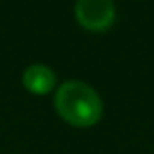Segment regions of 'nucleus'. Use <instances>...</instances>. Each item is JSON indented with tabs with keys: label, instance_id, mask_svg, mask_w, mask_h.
<instances>
[{
	"label": "nucleus",
	"instance_id": "obj_1",
	"mask_svg": "<svg viewBox=\"0 0 154 154\" xmlns=\"http://www.w3.org/2000/svg\"><path fill=\"white\" fill-rule=\"evenodd\" d=\"M55 107L66 123L74 127H90L102 117V100L90 84L68 80L57 90Z\"/></svg>",
	"mask_w": 154,
	"mask_h": 154
},
{
	"label": "nucleus",
	"instance_id": "obj_2",
	"mask_svg": "<svg viewBox=\"0 0 154 154\" xmlns=\"http://www.w3.org/2000/svg\"><path fill=\"white\" fill-rule=\"evenodd\" d=\"M74 14L86 29L103 31L115 22V4L113 0H76Z\"/></svg>",
	"mask_w": 154,
	"mask_h": 154
},
{
	"label": "nucleus",
	"instance_id": "obj_3",
	"mask_svg": "<svg viewBox=\"0 0 154 154\" xmlns=\"http://www.w3.org/2000/svg\"><path fill=\"white\" fill-rule=\"evenodd\" d=\"M23 86L33 94H47L57 82L55 72L45 64H29L23 70Z\"/></svg>",
	"mask_w": 154,
	"mask_h": 154
}]
</instances>
